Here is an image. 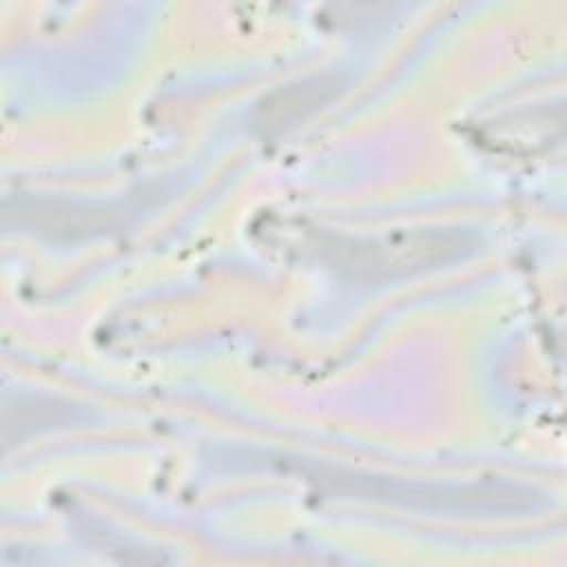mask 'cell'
Returning a JSON list of instances; mask_svg holds the SVG:
<instances>
[{"label":"cell","instance_id":"6da1fadb","mask_svg":"<svg viewBox=\"0 0 567 567\" xmlns=\"http://www.w3.org/2000/svg\"><path fill=\"white\" fill-rule=\"evenodd\" d=\"M458 248L461 239L450 233H396L352 244V248H339L337 266L359 279H388L445 261L447 257H454Z\"/></svg>","mask_w":567,"mask_h":567}]
</instances>
